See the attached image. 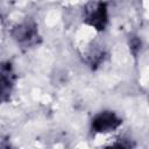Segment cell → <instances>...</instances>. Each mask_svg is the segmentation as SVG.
Here are the masks:
<instances>
[{"label":"cell","mask_w":149,"mask_h":149,"mask_svg":"<svg viewBox=\"0 0 149 149\" xmlns=\"http://www.w3.org/2000/svg\"><path fill=\"white\" fill-rule=\"evenodd\" d=\"M85 22L97 30H104L107 23L106 3L102 1L90 2L85 9Z\"/></svg>","instance_id":"cell-1"},{"label":"cell","mask_w":149,"mask_h":149,"mask_svg":"<svg viewBox=\"0 0 149 149\" xmlns=\"http://www.w3.org/2000/svg\"><path fill=\"white\" fill-rule=\"evenodd\" d=\"M121 125V119L113 112H102L92 120V129L95 133H108Z\"/></svg>","instance_id":"cell-2"},{"label":"cell","mask_w":149,"mask_h":149,"mask_svg":"<svg viewBox=\"0 0 149 149\" xmlns=\"http://www.w3.org/2000/svg\"><path fill=\"white\" fill-rule=\"evenodd\" d=\"M14 85V73L12 71L10 64L0 65V104L8 100L12 88Z\"/></svg>","instance_id":"cell-3"},{"label":"cell","mask_w":149,"mask_h":149,"mask_svg":"<svg viewBox=\"0 0 149 149\" xmlns=\"http://www.w3.org/2000/svg\"><path fill=\"white\" fill-rule=\"evenodd\" d=\"M13 35H14V38L19 43L31 44L33 42H35L37 31H36V27L34 24H31L29 22H24L14 29Z\"/></svg>","instance_id":"cell-4"}]
</instances>
